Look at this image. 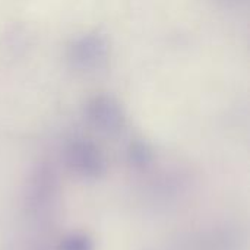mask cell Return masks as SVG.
I'll return each mask as SVG.
<instances>
[{"mask_svg": "<svg viewBox=\"0 0 250 250\" xmlns=\"http://www.w3.org/2000/svg\"><path fill=\"white\" fill-rule=\"evenodd\" d=\"M64 250H91L86 239H78L73 237L72 240H67L64 243Z\"/></svg>", "mask_w": 250, "mask_h": 250, "instance_id": "cell-1", "label": "cell"}]
</instances>
